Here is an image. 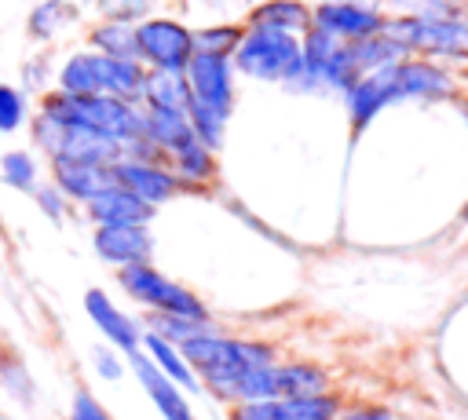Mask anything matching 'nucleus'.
<instances>
[{
	"instance_id": "nucleus-1",
	"label": "nucleus",
	"mask_w": 468,
	"mask_h": 420,
	"mask_svg": "<svg viewBox=\"0 0 468 420\" xmlns=\"http://www.w3.org/2000/svg\"><path fill=\"white\" fill-rule=\"evenodd\" d=\"M450 77L428 62H391L384 69L366 73L362 80H355V88H347V113L355 131L362 124H369L388 102L395 99H410V95H446L450 91Z\"/></svg>"
},
{
	"instance_id": "nucleus-2",
	"label": "nucleus",
	"mask_w": 468,
	"mask_h": 420,
	"mask_svg": "<svg viewBox=\"0 0 468 420\" xmlns=\"http://www.w3.org/2000/svg\"><path fill=\"white\" fill-rule=\"evenodd\" d=\"M179 354L186 358L190 369L201 373V380L208 383V391L219 394V398H227V402H234V391H238V383H241V376L249 369H260V365H271L274 362L271 347L245 343V340H227V336H216L212 329L183 340L179 343Z\"/></svg>"
},
{
	"instance_id": "nucleus-3",
	"label": "nucleus",
	"mask_w": 468,
	"mask_h": 420,
	"mask_svg": "<svg viewBox=\"0 0 468 420\" xmlns=\"http://www.w3.org/2000/svg\"><path fill=\"white\" fill-rule=\"evenodd\" d=\"M48 113L69 121V124H84V128H95L110 139H117L121 146L132 142V139H143V117L121 102V99H110V95H55L48 99Z\"/></svg>"
},
{
	"instance_id": "nucleus-4",
	"label": "nucleus",
	"mask_w": 468,
	"mask_h": 420,
	"mask_svg": "<svg viewBox=\"0 0 468 420\" xmlns=\"http://www.w3.org/2000/svg\"><path fill=\"white\" fill-rule=\"evenodd\" d=\"M62 91L66 95H110L128 99L143 91V73L135 62L110 58V55H77L62 69Z\"/></svg>"
},
{
	"instance_id": "nucleus-5",
	"label": "nucleus",
	"mask_w": 468,
	"mask_h": 420,
	"mask_svg": "<svg viewBox=\"0 0 468 420\" xmlns=\"http://www.w3.org/2000/svg\"><path fill=\"white\" fill-rule=\"evenodd\" d=\"M37 139L51 150V157H66V161H80V164H102V168L121 161L117 139H110L95 128H84V124H69L48 110L37 121Z\"/></svg>"
},
{
	"instance_id": "nucleus-6",
	"label": "nucleus",
	"mask_w": 468,
	"mask_h": 420,
	"mask_svg": "<svg viewBox=\"0 0 468 420\" xmlns=\"http://www.w3.org/2000/svg\"><path fill=\"white\" fill-rule=\"evenodd\" d=\"M121 285L128 289V296H135L139 303L154 307L157 314H172V318H186V321H208L205 303L190 289H183L172 278L157 274L150 263L121 267Z\"/></svg>"
},
{
	"instance_id": "nucleus-7",
	"label": "nucleus",
	"mask_w": 468,
	"mask_h": 420,
	"mask_svg": "<svg viewBox=\"0 0 468 420\" xmlns=\"http://www.w3.org/2000/svg\"><path fill=\"white\" fill-rule=\"evenodd\" d=\"M238 66L260 80H292L300 69V40L282 29L252 26L238 47Z\"/></svg>"
},
{
	"instance_id": "nucleus-8",
	"label": "nucleus",
	"mask_w": 468,
	"mask_h": 420,
	"mask_svg": "<svg viewBox=\"0 0 468 420\" xmlns=\"http://www.w3.org/2000/svg\"><path fill=\"white\" fill-rule=\"evenodd\" d=\"M380 33L399 47L431 51V55H468V26L457 18H402L380 22Z\"/></svg>"
},
{
	"instance_id": "nucleus-9",
	"label": "nucleus",
	"mask_w": 468,
	"mask_h": 420,
	"mask_svg": "<svg viewBox=\"0 0 468 420\" xmlns=\"http://www.w3.org/2000/svg\"><path fill=\"white\" fill-rule=\"evenodd\" d=\"M135 40H139V55H146L150 62H157V69H168V73H183L190 55H194L190 33L168 18L143 22L135 29Z\"/></svg>"
},
{
	"instance_id": "nucleus-10",
	"label": "nucleus",
	"mask_w": 468,
	"mask_h": 420,
	"mask_svg": "<svg viewBox=\"0 0 468 420\" xmlns=\"http://www.w3.org/2000/svg\"><path fill=\"white\" fill-rule=\"evenodd\" d=\"M340 402L333 394H307V398H267L234 405L230 420H336Z\"/></svg>"
},
{
	"instance_id": "nucleus-11",
	"label": "nucleus",
	"mask_w": 468,
	"mask_h": 420,
	"mask_svg": "<svg viewBox=\"0 0 468 420\" xmlns=\"http://www.w3.org/2000/svg\"><path fill=\"white\" fill-rule=\"evenodd\" d=\"M110 172H113V183L117 186H124L128 194H135L150 208L161 205V201H168L179 190V179L168 168L150 164V161H139V157H121V161L110 164Z\"/></svg>"
},
{
	"instance_id": "nucleus-12",
	"label": "nucleus",
	"mask_w": 468,
	"mask_h": 420,
	"mask_svg": "<svg viewBox=\"0 0 468 420\" xmlns=\"http://www.w3.org/2000/svg\"><path fill=\"white\" fill-rule=\"evenodd\" d=\"M186 84H190V95L197 102H208L216 110H230V66H227V55H205V51H194L190 62H186Z\"/></svg>"
},
{
	"instance_id": "nucleus-13",
	"label": "nucleus",
	"mask_w": 468,
	"mask_h": 420,
	"mask_svg": "<svg viewBox=\"0 0 468 420\" xmlns=\"http://www.w3.org/2000/svg\"><path fill=\"white\" fill-rule=\"evenodd\" d=\"M132 358V369H135V376H139V383H143V391L150 394V402L157 405V413L165 416V420H194V413H190V402L183 398V391L143 354V351H135V354H128Z\"/></svg>"
},
{
	"instance_id": "nucleus-14",
	"label": "nucleus",
	"mask_w": 468,
	"mask_h": 420,
	"mask_svg": "<svg viewBox=\"0 0 468 420\" xmlns=\"http://www.w3.org/2000/svg\"><path fill=\"white\" fill-rule=\"evenodd\" d=\"M311 26L325 29L336 40H362V37L380 33L377 11H366V7H355V4H340V0H325L314 11V22Z\"/></svg>"
},
{
	"instance_id": "nucleus-15",
	"label": "nucleus",
	"mask_w": 468,
	"mask_h": 420,
	"mask_svg": "<svg viewBox=\"0 0 468 420\" xmlns=\"http://www.w3.org/2000/svg\"><path fill=\"white\" fill-rule=\"evenodd\" d=\"M88 212L95 215L99 226H146L150 215H154L150 205H143L135 194H128V190L117 186V183L106 186L102 194H95V197L88 201Z\"/></svg>"
},
{
	"instance_id": "nucleus-16",
	"label": "nucleus",
	"mask_w": 468,
	"mask_h": 420,
	"mask_svg": "<svg viewBox=\"0 0 468 420\" xmlns=\"http://www.w3.org/2000/svg\"><path fill=\"white\" fill-rule=\"evenodd\" d=\"M95 252L110 263L135 267V263L150 259L154 241H150L146 226H99L95 230Z\"/></svg>"
},
{
	"instance_id": "nucleus-17",
	"label": "nucleus",
	"mask_w": 468,
	"mask_h": 420,
	"mask_svg": "<svg viewBox=\"0 0 468 420\" xmlns=\"http://www.w3.org/2000/svg\"><path fill=\"white\" fill-rule=\"evenodd\" d=\"M84 307H88L91 321L102 329V336H106L113 347H121V351H128V354L139 351V343H143L139 325H135L128 314H121V310L110 303V296H106L102 289H91V292L84 296Z\"/></svg>"
},
{
	"instance_id": "nucleus-18",
	"label": "nucleus",
	"mask_w": 468,
	"mask_h": 420,
	"mask_svg": "<svg viewBox=\"0 0 468 420\" xmlns=\"http://www.w3.org/2000/svg\"><path fill=\"white\" fill-rule=\"evenodd\" d=\"M55 183L62 194L77 197V201H91L95 194H102L106 186H113V172L102 164H80V161H66L55 157Z\"/></svg>"
},
{
	"instance_id": "nucleus-19",
	"label": "nucleus",
	"mask_w": 468,
	"mask_h": 420,
	"mask_svg": "<svg viewBox=\"0 0 468 420\" xmlns=\"http://www.w3.org/2000/svg\"><path fill=\"white\" fill-rule=\"evenodd\" d=\"M139 351L176 383V387H190V391H197L201 383H197V376H194V369L186 365V358L179 354V347L176 343H168V340H161L157 332H143V343H139Z\"/></svg>"
},
{
	"instance_id": "nucleus-20",
	"label": "nucleus",
	"mask_w": 468,
	"mask_h": 420,
	"mask_svg": "<svg viewBox=\"0 0 468 420\" xmlns=\"http://www.w3.org/2000/svg\"><path fill=\"white\" fill-rule=\"evenodd\" d=\"M143 91H146L150 106H157V110H176V113L190 110V84L183 80V73L157 69L154 77H143Z\"/></svg>"
},
{
	"instance_id": "nucleus-21",
	"label": "nucleus",
	"mask_w": 468,
	"mask_h": 420,
	"mask_svg": "<svg viewBox=\"0 0 468 420\" xmlns=\"http://www.w3.org/2000/svg\"><path fill=\"white\" fill-rule=\"evenodd\" d=\"M307 7L296 4V0H267L260 11H256V26H267V29H282V33H296V29H307Z\"/></svg>"
},
{
	"instance_id": "nucleus-22",
	"label": "nucleus",
	"mask_w": 468,
	"mask_h": 420,
	"mask_svg": "<svg viewBox=\"0 0 468 420\" xmlns=\"http://www.w3.org/2000/svg\"><path fill=\"white\" fill-rule=\"evenodd\" d=\"M172 153V161H176V168H179V175H186V179H208L212 175V150L197 139V135H186L176 150H168Z\"/></svg>"
},
{
	"instance_id": "nucleus-23",
	"label": "nucleus",
	"mask_w": 468,
	"mask_h": 420,
	"mask_svg": "<svg viewBox=\"0 0 468 420\" xmlns=\"http://www.w3.org/2000/svg\"><path fill=\"white\" fill-rule=\"evenodd\" d=\"M186 121H190L194 135H197L208 150H216V146L223 142V121H227V113H223V110H216V106H208V102H197V99L190 95Z\"/></svg>"
},
{
	"instance_id": "nucleus-24",
	"label": "nucleus",
	"mask_w": 468,
	"mask_h": 420,
	"mask_svg": "<svg viewBox=\"0 0 468 420\" xmlns=\"http://www.w3.org/2000/svg\"><path fill=\"white\" fill-rule=\"evenodd\" d=\"M95 40H99L102 55H110V58H124V62H132V58L139 55L135 29H132V26H124V22H110V26L95 29Z\"/></svg>"
},
{
	"instance_id": "nucleus-25",
	"label": "nucleus",
	"mask_w": 468,
	"mask_h": 420,
	"mask_svg": "<svg viewBox=\"0 0 468 420\" xmlns=\"http://www.w3.org/2000/svg\"><path fill=\"white\" fill-rule=\"evenodd\" d=\"M238 29L234 26H223V29H201V33H190V44L194 51H205V55H227L234 44H238Z\"/></svg>"
},
{
	"instance_id": "nucleus-26",
	"label": "nucleus",
	"mask_w": 468,
	"mask_h": 420,
	"mask_svg": "<svg viewBox=\"0 0 468 420\" xmlns=\"http://www.w3.org/2000/svg\"><path fill=\"white\" fill-rule=\"evenodd\" d=\"M0 164H4V179H7L11 186H18V190H33V183H37V164H33L29 153H22V150L4 153Z\"/></svg>"
},
{
	"instance_id": "nucleus-27",
	"label": "nucleus",
	"mask_w": 468,
	"mask_h": 420,
	"mask_svg": "<svg viewBox=\"0 0 468 420\" xmlns=\"http://www.w3.org/2000/svg\"><path fill=\"white\" fill-rule=\"evenodd\" d=\"M395 7H406L410 18H453L457 0H391Z\"/></svg>"
},
{
	"instance_id": "nucleus-28",
	"label": "nucleus",
	"mask_w": 468,
	"mask_h": 420,
	"mask_svg": "<svg viewBox=\"0 0 468 420\" xmlns=\"http://www.w3.org/2000/svg\"><path fill=\"white\" fill-rule=\"evenodd\" d=\"M22 124V95L0 84V131H15Z\"/></svg>"
},
{
	"instance_id": "nucleus-29",
	"label": "nucleus",
	"mask_w": 468,
	"mask_h": 420,
	"mask_svg": "<svg viewBox=\"0 0 468 420\" xmlns=\"http://www.w3.org/2000/svg\"><path fill=\"white\" fill-rule=\"evenodd\" d=\"M69 420H110V413L95 402L91 391H77L73 394V405H69Z\"/></svg>"
},
{
	"instance_id": "nucleus-30",
	"label": "nucleus",
	"mask_w": 468,
	"mask_h": 420,
	"mask_svg": "<svg viewBox=\"0 0 468 420\" xmlns=\"http://www.w3.org/2000/svg\"><path fill=\"white\" fill-rule=\"evenodd\" d=\"M95 369H99V376H106V380H121V373H124V365H121V358L113 354V347H95Z\"/></svg>"
},
{
	"instance_id": "nucleus-31",
	"label": "nucleus",
	"mask_w": 468,
	"mask_h": 420,
	"mask_svg": "<svg viewBox=\"0 0 468 420\" xmlns=\"http://www.w3.org/2000/svg\"><path fill=\"white\" fill-rule=\"evenodd\" d=\"M336 420H395L384 405H362V409H347V413H336Z\"/></svg>"
},
{
	"instance_id": "nucleus-32",
	"label": "nucleus",
	"mask_w": 468,
	"mask_h": 420,
	"mask_svg": "<svg viewBox=\"0 0 468 420\" xmlns=\"http://www.w3.org/2000/svg\"><path fill=\"white\" fill-rule=\"evenodd\" d=\"M37 201H40V208L51 215V219H58L62 215V190H37Z\"/></svg>"
},
{
	"instance_id": "nucleus-33",
	"label": "nucleus",
	"mask_w": 468,
	"mask_h": 420,
	"mask_svg": "<svg viewBox=\"0 0 468 420\" xmlns=\"http://www.w3.org/2000/svg\"><path fill=\"white\" fill-rule=\"evenodd\" d=\"M464 215H468V205H464Z\"/></svg>"
}]
</instances>
